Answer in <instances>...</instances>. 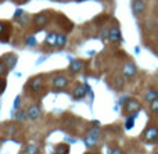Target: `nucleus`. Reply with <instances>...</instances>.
I'll use <instances>...</instances> for the list:
<instances>
[{
  "label": "nucleus",
  "instance_id": "nucleus-21",
  "mask_svg": "<svg viewBox=\"0 0 158 154\" xmlns=\"http://www.w3.org/2000/svg\"><path fill=\"white\" fill-rule=\"evenodd\" d=\"M150 110L153 111L154 114H158V97L150 103Z\"/></svg>",
  "mask_w": 158,
  "mask_h": 154
},
{
  "label": "nucleus",
  "instance_id": "nucleus-26",
  "mask_svg": "<svg viewBox=\"0 0 158 154\" xmlns=\"http://www.w3.org/2000/svg\"><path fill=\"white\" fill-rule=\"evenodd\" d=\"M19 100H21V97H19V96H17L15 102H14V110H17V108L19 107Z\"/></svg>",
  "mask_w": 158,
  "mask_h": 154
},
{
  "label": "nucleus",
  "instance_id": "nucleus-28",
  "mask_svg": "<svg viewBox=\"0 0 158 154\" xmlns=\"http://www.w3.org/2000/svg\"><path fill=\"white\" fill-rule=\"evenodd\" d=\"M111 154H122V150H121V149H118V147H117V149H114V150H112Z\"/></svg>",
  "mask_w": 158,
  "mask_h": 154
},
{
  "label": "nucleus",
  "instance_id": "nucleus-14",
  "mask_svg": "<svg viewBox=\"0 0 158 154\" xmlns=\"http://www.w3.org/2000/svg\"><path fill=\"white\" fill-rule=\"evenodd\" d=\"M157 97H158V90L157 89H148V90L144 93V100L147 103H151L153 100H156Z\"/></svg>",
  "mask_w": 158,
  "mask_h": 154
},
{
  "label": "nucleus",
  "instance_id": "nucleus-1",
  "mask_svg": "<svg viewBox=\"0 0 158 154\" xmlns=\"http://www.w3.org/2000/svg\"><path fill=\"white\" fill-rule=\"evenodd\" d=\"M123 111H125V114H128V115H131V114L133 113H139L140 110H142V104H140L139 100L136 99H128L126 100V103L123 104Z\"/></svg>",
  "mask_w": 158,
  "mask_h": 154
},
{
  "label": "nucleus",
  "instance_id": "nucleus-25",
  "mask_svg": "<svg viewBox=\"0 0 158 154\" xmlns=\"http://www.w3.org/2000/svg\"><path fill=\"white\" fill-rule=\"evenodd\" d=\"M123 86V79L122 78H117V89H121Z\"/></svg>",
  "mask_w": 158,
  "mask_h": 154
},
{
  "label": "nucleus",
  "instance_id": "nucleus-30",
  "mask_svg": "<svg viewBox=\"0 0 158 154\" xmlns=\"http://www.w3.org/2000/svg\"><path fill=\"white\" fill-rule=\"evenodd\" d=\"M57 2H61V0H57Z\"/></svg>",
  "mask_w": 158,
  "mask_h": 154
},
{
  "label": "nucleus",
  "instance_id": "nucleus-13",
  "mask_svg": "<svg viewBox=\"0 0 158 154\" xmlns=\"http://www.w3.org/2000/svg\"><path fill=\"white\" fill-rule=\"evenodd\" d=\"M137 114L139 113H133V114H131V115H128L126 117V119H125V129H132V128L135 127V121H136V118H137Z\"/></svg>",
  "mask_w": 158,
  "mask_h": 154
},
{
  "label": "nucleus",
  "instance_id": "nucleus-17",
  "mask_svg": "<svg viewBox=\"0 0 158 154\" xmlns=\"http://www.w3.org/2000/svg\"><path fill=\"white\" fill-rule=\"evenodd\" d=\"M35 24L36 25H39V27H42V25H44L47 22V15L46 14H38V15L35 17Z\"/></svg>",
  "mask_w": 158,
  "mask_h": 154
},
{
  "label": "nucleus",
  "instance_id": "nucleus-11",
  "mask_svg": "<svg viewBox=\"0 0 158 154\" xmlns=\"http://www.w3.org/2000/svg\"><path fill=\"white\" fill-rule=\"evenodd\" d=\"M57 38H58V33L49 32L46 36V39H44V44H47V46H50V47L57 46Z\"/></svg>",
  "mask_w": 158,
  "mask_h": 154
},
{
  "label": "nucleus",
  "instance_id": "nucleus-15",
  "mask_svg": "<svg viewBox=\"0 0 158 154\" xmlns=\"http://www.w3.org/2000/svg\"><path fill=\"white\" fill-rule=\"evenodd\" d=\"M72 72H79L83 68V61L81 60H71V65H69Z\"/></svg>",
  "mask_w": 158,
  "mask_h": 154
},
{
  "label": "nucleus",
  "instance_id": "nucleus-7",
  "mask_svg": "<svg viewBox=\"0 0 158 154\" xmlns=\"http://www.w3.org/2000/svg\"><path fill=\"white\" fill-rule=\"evenodd\" d=\"M27 114H28V118L32 119V121H35V119H38L39 117L42 115L40 107H39L38 104H31L29 107H28V110H27Z\"/></svg>",
  "mask_w": 158,
  "mask_h": 154
},
{
  "label": "nucleus",
  "instance_id": "nucleus-5",
  "mask_svg": "<svg viewBox=\"0 0 158 154\" xmlns=\"http://www.w3.org/2000/svg\"><path fill=\"white\" fill-rule=\"evenodd\" d=\"M137 74V68H136V65H135L133 63H126V64H123V67H122V75H123V78H133L135 75Z\"/></svg>",
  "mask_w": 158,
  "mask_h": 154
},
{
  "label": "nucleus",
  "instance_id": "nucleus-8",
  "mask_svg": "<svg viewBox=\"0 0 158 154\" xmlns=\"http://www.w3.org/2000/svg\"><path fill=\"white\" fill-rule=\"evenodd\" d=\"M53 88L57 89V90H63V89H65L67 86H68V79H67L65 77H56L54 79H53Z\"/></svg>",
  "mask_w": 158,
  "mask_h": 154
},
{
  "label": "nucleus",
  "instance_id": "nucleus-27",
  "mask_svg": "<svg viewBox=\"0 0 158 154\" xmlns=\"http://www.w3.org/2000/svg\"><path fill=\"white\" fill-rule=\"evenodd\" d=\"M4 88H6V83H4V81H3V78H0V92L4 90Z\"/></svg>",
  "mask_w": 158,
  "mask_h": 154
},
{
  "label": "nucleus",
  "instance_id": "nucleus-6",
  "mask_svg": "<svg viewBox=\"0 0 158 154\" xmlns=\"http://www.w3.org/2000/svg\"><path fill=\"white\" fill-rule=\"evenodd\" d=\"M108 40L112 42V43H119V42H122V33H121V29L118 27L110 28Z\"/></svg>",
  "mask_w": 158,
  "mask_h": 154
},
{
  "label": "nucleus",
  "instance_id": "nucleus-4",
  "mask_svg": "<svg viewBox=\"0 0 158 154\" xmlns=\"http://www.w3.org/2000/svg\"><path fill=\"white\" fill-rule=\"evenodd\" d=\"M147 8V4H146L144 0H133L132 2V11H133L135 15H142L143 13Z\"/></svg>",
  "mask_w": 158,
  "mask_h": 154
},
{
  "label": "nucleus",
  "instance_id": "nucleus-29",
  "mask_svg": "<svg viewBox=\"0 0 158 154\" xmlns=\"http://www.w3.org/2000/svg\"><path fill=\"white\" fill-rule=\"evenodd\" d=\"M3 31H4V24H3V22H0V35L3 33Z\"/></svg>",
  "mask_w": 158,
  "mask_h": 154
},
{
  "label": "nucleus",
  "instance_id": "nucleus-20",
  "mask_svg": "<svg viewBox=\"0 0 158 154\" xmlns=\"http://www.w3.org/2000/svg\"><path fill=\"white\" fill-rule=\"evenodd\" d=\"M25 153L27 154H38L39 149H38V146H35V144H29V146L27 147V150H25Z\"/></svg>",
  "mask_w": 158,
  "mask_h": 154
},
{
  "label": "nucleus",
  "instance_id": "nucleus-24",
  "mask_svg": "<svg viewBox=\"0 0 158 154\" xmlns=\"http://www.w3.org/2000/svg\"><path fill=\"white\" fill-rule=\"evenodd\" d=\"M27 44H28V46H31V44H32V46H35V44H36L35 36H29V39L27 40Z\"/></svg>",
  "mask_w": 158,
  "mask_h": 154
},
{
  "label": "nucleus",
  "instance_id": "nucleus-16",
  "mask_svg": "<svg viewBox=\"0 0 158 154\" xmlns=\"http://www.w3.org/2000/svg\"><path fill=\"white\" fill-rule=\"evenodd\" d=\"M69 153V146L68 144H57L53 154H68Z\"/></svg>",
  "mask_w": 158,
  "mask_h": 154
},
{
  "label": "nucleus",
  "instance_id": "nucleus-18",
  "mask_svg": "<svg viewBox=\"0 0 158 154\" xmlns=\"http://www.w3.org/2000/svg\"><path fill=\"white\" fill-rule=\"evenodd\" d=\"M67 44V36L64 35V33H60L57 38V47L58 49H64Z\"/></svg>",
  "mask_w": 158,
  "mask_h": 154
},
{
  "label": "nucleus",
  "instance_id": "nucleus-10",
  "mask_svg": "<svg viewBox=\"0 0 158 154\" xmlns=\"http://www.w3.org/2000/svg\"><path fill=\"white\" fill-rule=\"evenodd\" d=\"M3 61L6 63V65H7L8 69H13L14 67L17 65V56L15 54H6L4 57H3Z\"/></svg>",
  "mask_w": 158,
  "mask_h": 154
},
{
  "label": "nucleus",
  "instance_id": "nucleus-12",
  "mask_svg": "<svg viewBox=\"0 0 158 154\" xmlns=\"http://www.w3.org/2000/svg\"><path fill=\"white\" fill-rule=\"evenodd\" d=\"M86 96V86L85 85H78L74 90V99L77 100H81Z\"/></svg>",
  "mask_w": 158,
  "mask_h": 154
},
{
  "label": "nucleus",
  "instance_id": "nucleus-9",
  "mask_svg": "<svg viewBox=\"0 0 158 154\" xmlns=\"http://www.w3.org/2000/svg\"><path fill=\"white\" fill-rule=\"evenodd\" d=\"M42 88H43V81H42L39 77H36V78H33V79L29 81V89L32 92H39V90H42Z\"/></svg>",
  "mask_w": 158,
  "mask_h": 154
},
{
  "label": "nucleus",
  "instance_id": "nucleus-22",
  "mask_svg": "<svg viewBox=\"0 0 158 154\" xmlns=\"http://www.w3.org/2000/svg\"><path fill=\"white\" fill-rule=\"evenodd\" d=\"M27 118H28V114L25 113V111H22V110L17 114V119H19V121H25Z\"/></svg>",
  "mask_w": 158,
  "mask_h": 154
},
{
  "label": "nucleus",
  "instance_id": "nucleus-2",
  "mask_svg": "<svg viewBox=\"0 0 158 154\" xmlns=\"http://www.w3.org/2000/svg\"><path fill=\"white\" fill-rule=\"evenodd\" d=\"M98 136H100V129L98 128H93V129L89 131L86 139H85V143H86L87 147H94L98 142Z\"/></svg>",
  "mask_w": 158,
  "mask_h": 154
},
{
  "label": "nucleus",
  "instance_id": "nucleus-19",
  "mask_svg": "<svg viewBox=\"0 0 158 154\" xmlns=\"http://www.w3.org/2000/svg\"><path fill=\"white\" fill-rule=\"evenodd\" d=\"M8 72V68L6 65V63L3 61V58H0V78H4Z\"/></svg>",
  "mask_w": 158,
  "mask_h": 154
},
{
  "label": "nucleus",
  "instance_id": "nucleus-23",
  "mask_svg": "<svg viewBox=\"0 0 158 154\" xmlns=\"http://www.w3.org/2000/svg\"><path fill=\"white\" fill-rule=\"evenodd\" d=\"M108 33H110V29H104L101 32V39L103 40H108Z\"/></svg>",
  "mask_w": 158,
  "mask_h": 154
},
{
  "label": "nucleus",
  "instance_id": "nucleus-3",
  "mask_svg": "<svg viewBox=\"0 0 158 154\" xmlns=\"http://www.w3.org/2000/svg\"><path fill=\"white\" fill-rule=\"evenodd\" d=\"M143 139L148 143H153L158 139V128L157 127H148L143 133Z\"/></svg>",
  "mask_w": 158,
  "mask_h": 154
}]
</instances>
